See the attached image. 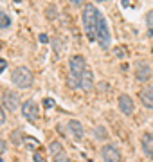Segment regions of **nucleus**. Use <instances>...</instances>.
<instances>
[{
  "mask_svg": "<svg viewBox=\"0 0 153 162\" xmlns=\"http://www.w3.org/2000/svg\"><path fill=\"white\" fill-rule=\"evenodd\" d=\"M101 155H103V160H104V162H121V155H119L117 148L112 146V144L103 146Z\"/></svg>",
  "mask_w": 153,
  "mask_h": 162,
  "instance_id": "nucleus-7",
  "label": "nucleus"
},
{
  "mask_svg": "<svg viewBox=\"0 0 153 162\" xmlns=\"http://www.w3.org/2000/svg\"><path fill=\"white\" fill-rule=\"evenodd\" d=\"M0 162H2V158H0Z\"/></svg>",
  "mask_w": 153,
  "mask_h": 162,
  "instance_id": "nucleus-32",
  "label": "nucleus"
},
{
  "mask_svg": "<svg viewBox=\"0 0 153 162\" xmlns=\"http://www.w3.org/2000/svg\"><path fill=\"white\" fill-rule=\"evenodd\" d=\"M41 160H43V158H41L40 155H34V162H41Z\"/></svg>",
  "mask_w": 153,
  "mask_h": 162,
  "instance_id": "nucleus-26",
  "label": "nucleus"
},
{
  "mask_svg": "<svg viewBox=\"0 0 153 162\" xmlns=\"http://www.w3.org/2000/svg\"><path fill=\"white\" fill-rule=\"evenodd\" d=\"M40 41H41V43H47V41H49V36H47V34H40Z\"/></svg>",
  "mask_w": 153,
  "mask_h": 162,
  "instance_id": "nucleus-25",
  "label": "nucleus"
},
{
  "mask_svg": "<svg viewBox=\"0 0 153 162\" xmlns=\"http://www.w3.org/2000/svg\"><path fill=\"white\" fill-rule=\"evenodd\" d=\"M56 15H58V13H56V7H54V6H49V7H47V16H49V18H56Z\"/></svg>",
  "mask_w": 153,
  "mask_h": 162,
  "instance_id": "nucleus-19",
  "label": "nucleus"
},
{
  "mask_svg": "<svg viewBox=\"0 0 153 162\" xmlns=\"http://www.w3.org/2000/svg\"><path fill=\"white\" fill-rule=\"evenodd\" d=\"M15 2H22V0H15Z\"/></svg>",
  "mask_w": 153,
  "mask_h": 162,
  "instance_id": "nucleus-30",
  "label": "nucleus"
},
{
  "mask_svg": "<svg viewBox=\"0 0 153 162\" xmlns=\"http://www.w3.org/2000/svg\"><path fill=\"white\" fill-rule=\"evenodd\" d=\"M11 81L18 88H29L33 85V72L27 67H16L11 72Z\"/></svg>",
  "mask_w": 153,
  "mask_h": 162,
  "instance_id": "nucleus-2",
  "label": "nucleus"
},
{
  "mask_svg": "<svg viewBox=\"0 0 153 162\" xmlns=\"http://www.w3.org/2000/svg\"><path fill=\"white\" fill-rule=\"evenodd\" d=\"M9 25H11V18H9L6 13L0 11V29H7Z\"/></svg>",
  "mask_w": 153,
  "mask_h": 162,
  "instance_id": "nucleus-14",
  "label": "nucleus"
},
{
  "mask_svg": "<svg viewBox=\"0 0 153 162\" xmlns=\"http://www.w3.org/2000/svg\"><path fill=\"white\" fill-rule=\"evenodd\" d=\"M4 106H6V110H9V112L18 110V106H20L18 96L13 94V92H6V94H4Z\"/></svg>",
  "mask_w": 153,
  "mask_h": 162,
  "instance_id": "nucleus-9",
  "label": "nucleus"
},
{
  "mask_svg": "<svg viewBox=\"0 0 153 162\" xmlns=\"http://www.w3.org/2000/svg\"><path fill=\"white\" fill-rule=\"evenodd\" d=\"M69 130L74 133V139L76 141H83V135H85V130H83V124L76 119L69 121Z\"/></svg>",
  "mask_w": 153,
  "mask_h": 162,
  "instance_id": "nucleus-12",
  "label": "nucleus"
},
{
  "mask_svg": "<svg viewBox=\"0 0 153 162\" xmlns=\"http://www.w3.org/2000/svg\"><path fill=\"white\" fill-rule=\"evenodd\" d=\"M4 151H6V141L0 139V153H4Z\"/></svg>",
  "mask_w": 153,
  "mask_h": 162,
  "instance_id": "nucleus-24",
  "label": "nucleus"
},
{
  "mask_svg": "<svg viewBox=\"0 0 153 162\" xmlns=\"http://www.w3.org/2000/svg\"><path fill=\"white\" fill-rule=\"evenodd\" d=\"M54 162H70V160H69L67 153H65V151H61V153H58V155L54 157Z\"/></svg>",
  "mask_w": 153,
  "mask_h": 162,
  "instance_id": "nucleus-18",
  "label": "nucleus"
},
{
  "mask_svg": "<svg viewBox=\"0 0 153 162\" xmlns=\"http://www.w3.org/2000/svg\"><path fill=\"white\" fill-rule=\"evenodd\" d=\"M114 52H115V56H117V58H124V56L128 54L126 47H123V45H119V47H115V49H114Z\"/></svg>",
  "mask_w": 153,
  "mask_h": 162,
  "instance_id": "nucleus-17",
  "label": "nucleus"
},
{
  "mask_svg": "<svg viewBox=\"0 0 153 162\" xmlns=\"http://www.w3.org/2000/svg\"><path fill=\"white\" fill-rule=\"evenodd\" d=\"M123 6H124V7H128V6H130V2H128V0H123Z\"/></svg>",
  "mask_w": 153,
  "mask_h": 162,
  "instance_id": "nucleus-28",
  "label": "nucleus"
},
{
  "mask_svg": "<svg viewBox=\"0 0 153 162\" xmlns=\"http://www.w3.org/2000/svg\"><path fill=\"white\" fill-rule=\"evenodd\" d=\"M69 81H70V85L76 86V88L90 90V88L94 86V74L90 72V68H86V70H85L81 76H78V78H70Z\"/></svg>",
  "mask_w": 153,
  "mask_h": 162,
  "instance_id": "nucleus-4",
  "label": "nucleus"
},
{
  "mask_svg": "<svg viewBox=\"0 0 153 162\" xmlns=\"http://www.w3.org/2000/svg\"><path fill=\"white\" fill-rule=\"evenodd\" d=\"M97 41L103 49H108L110 47V41H112L110 29H108V24H106L103 15H99V22H97Z\"/></svg>",
  "mask_w": 153,
  "mask_h": 162,
  "instance_id": "nucleus-3",
  "label": "nucleus"
},
{
  "mask_svg": "<svg viewBox=\"0 0 153 162\" xmlns=\"http://www.w3.org/2000/svg\"><path fill=\"white\" fill-rule=\"evenodd\" d=\"M43 106H45V108H52V106H54V99L45 97V99H43Z\"/></svg>",
  "mask_w": 153,
  "mask_h": 162,
  "instance_id": "nucleus-20",
  "label": "nucleus"
},
{
  "mask_svg": "<svg viewBox=\"0 0 153 162\" xmlns=\"http://www.w3.org/2000/svg\"><path fill=\"white\" fill-rule=\"evenodd\" d=\"M69 67H70V78H78V76H81L86 68V61H85V58L83 56H72L70 58V61H69Z\"/></svg>",
  "mask_w": 153,
  "mask_h": 162,
  "instance_id": "nucleus-5",
  "label": "nucleus"
},
{
  "mask_svg": "<svg viewBox=\"0 0 153 162\" xmlns=\"http://www.w3.org/2000/svg\"><path fill=\"white\" fill-rule=\"evenodd\" d=\"M146 24H148V33L149 36H153V11H149L146 15Z\"/></svg>",
  "mask_w": 153,
  "mask_h": 162,
  "instance_id": "nucleus-16",
  "label": "nucleus"
},
{
  "mask_svg": "<svg viewBox=\"0 0 153 162\" xmlns=\"http://www.w3.org/2000/svg\"><path fill=\"white\" fill-rule=\"evenodd\" d=\"M6 123V113H4V110H2V106H0V126H2Z\"/></svg>",
  "mask_w": 153,
  "mask_h": 162,
  "instance_id": "nucleus-23",
  "label": "nucleus"
},
{
  "mask_svg": "<svg viewBox=\"0 0 153 162\" xmlns=\"http://www.w3.org/2000/svg\"><path fill=\"white\" fill-rule=\"evenodd\" d=\"M119 108H121V112L124 115H132L133 113V101H132V97L126 96V94H121L119 96Z\"/></svg>",
  "mask_w": 153,
  "mask_h": 162,
  "instance_id": "nucleus-8",
  "label": "nucleus"
},
{
  "mask_svg": "<svg viewBox=\"0 0 153 162\" xmlns=\"http://www.w3.org/2000/svg\"><path fill=\"white\" fill-rule=\"evenodd\" d=\"M99 11L92 6V4H86L83 7V27H85V33L88 36L90 41H96L97 40V22H99Z\"/></svg>",
  "mask_w": 153,
  "mask_h": 162,
  "instance_id": "nucleus-1",
  "label": "nucleus"
},
{
  "mask_svg": "<svg viewBox=\"0 0 153 162\" xmlns=\"http://www.w3.org/2000/svg\"><path fill=\"white\" fill-rule=\"evenodd\" d=\"M72 4H76V6H81V4H83V0H72Z\"/></svg>",
  "mask_w": 153,
  "mask_h": 162,
  "instance_id": "nucleus-27",
  "label": "nucleus"
},
{
  "mask_svg": "<svg viewBox=\"0 0 153 162\" xmlns=\"http://www.w3.org/2000/svg\"><path fill=\"white\" fill-rule=\"evenodd\" d=\"M11 139H13L15 144H20V131H15V133L11 135Z\"/></svg>",
  "mask_w": 153,
  "mask_h": 162,
  "instance_id": "nucleus-21",
  "label": "nucleus"
},
{
  "mask_svg": "<svg viewBox=\"0 0 153 162\" xmlns=\"http://www.w3.org/2000/svg\"><path fill=\"white\" fill-rule=\"evenodd\" d=\"M6 68H7V61L4 58H0V72H4Z\"/></svg>",
  "mask_w": 153,
  "mask_h": 162,
  "instance_id": "nucleus-22",
  "label": "nucleus"
},
{
  "mask_svg": "<svg viewBox=\"0 0 153 162\" xmlns=\"http://www.w3.org/2000/svg\"><path fill=\"white\" fill-rule=\"evenodd\" d=\"M96 2H106V0H96Z\"/></svg>",
  "mask_w": 153,
  "mask_h": 162,
  "instance_id": "nucleus-29",
  "label": "nucleus"
},
{
  "mask_svg": "<svg viewBox=\"0 0 153 162\" xmlns=\"http://www.w3.org/2000/svg\"><path fill=\"white\" fill-rule=\"evenodd\" d=\"M139 96H141L142 105H144L146 108H151V110H153V86H146V88H142Z\"/></svg>",
  "mask_w": 153,
  "mask_h": 162,
  "instance_id": "nucleus-11",
  "label": "nucleus"
},
{
  "mask_svg": "<svg viewBox=\"0 0 153 162\" xmlns=\"http://www.w3.org/2000/svg\"><path fill=\"white\" fill-rule=\"evenodd\" d=\"M22 113H24V117L27 121H38V115H40V108L34 101H25L22 105Z\"/></svg>",
  "mask_w": 153,
  "mask_h": 162,
  "instance_id": "nucleus-6",
  "label": "nucleus"
},
{
  "mask_svg": "<svg viewBox=\"0 0 153 162\" xmlns=\"http://www.w3.org/2000/svg\"><path fill=\"white\" fill-rule=\"evenodd\" d=\"M49 150H51V153L56 157L58 153H61V151H63V146H61L58 141H54V142H51V144H49Z\"/></svg>",
  "mask_w": 153,
  "mask_h": 162,
  "instance_id": "nucleus-15",
  "label": "nucleus"
},
{
  "mask_svg": "<svg viewBox=\"0 0 153 162\" xmlns=\"http://www.w3.org/2000/svg\"><path fill=\"white\" fill-rule=\"evenodd\" d=\"M141 142H142L144 153L153 158V135H151V133H144V135L141 137Z\"/></svg>",
  "mask_w": 153,
  "mask_h": 162,
  "instance_id": "nucleus-13",
  "label": "nucleus"
},
{
  "mask_svg": "<svg viewBox=\"0 0 153 162\" xmlns=\"http://www.w3.org/2000/svg\"><path fill=\"white\" fill-rule=\"evenodd\" d=\"M151 76V68L148 63H137L135 65V78L139 81H148Z\"/></svg>",
  "mask_w": 153,
  "mask_h": 162,
  "instance_id": "nucleus-10",
  "label": "nucleus"
},
{
  "mask_svg": "<svg viewBox=\"0 0 153 162\" xmlns=\"http://www.w3.org/2000/svg\"><path fill=\"white\" fill-rule=\"evenodd\" d=\"M0 47H2V41H0Z\"/></svg>",
  "mask_w": 153,
  "mask_h": 162,
  "instance_id": "nucleus-31",
  "label": "nucleus"
}]
</instances>
